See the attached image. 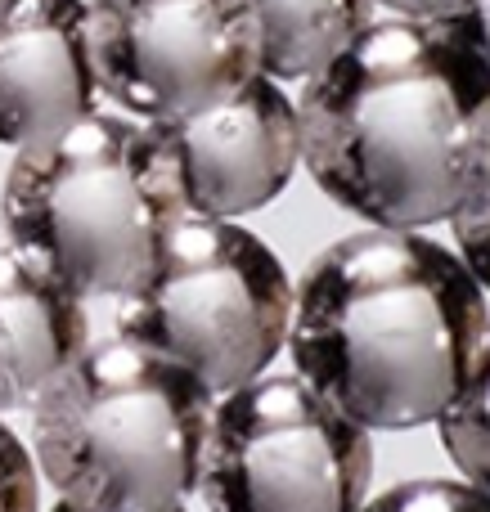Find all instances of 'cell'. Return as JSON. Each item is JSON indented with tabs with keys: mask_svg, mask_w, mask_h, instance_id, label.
Listing matches in <instances>:
<instances>
[{
	"mask_svg": "<svg viewBox=\"0 0 490 512\" xmlns=\"http://www.w3.org/2000/svg\"><path fill=\"white\" fill-rule=\"evenodd\" d=\"M315 185L374 230L450 221L490 171V81L441 23L378 18L297 99Z\"/></svg>",
	"mask_w": 490,
	"mask_h": 512,
	"instance_id": "cell-1",
	"label": "cell"
},
{
	"mask_svg": "<svg viewBox=\"0 0 490 512\" xmlns=\"http://www.w3.org/2000/svg\"><path fill=\"white\" fill-rule=\"evenodd\" d=\"M490 306L459 252L419 230H360L293 288L297 378L365 432L437 423L468 382Z\"/></svg>",
	"mask_w": 490,
	"mask_h": 512,
	"instance_id": "cell-2",
	"label": "cell"
},
{
	"mask_svg": "<svg viewBox=\"0 0 490 512\" xmlns=\"http://www.w3.org/2000/svg\"><path fill=\"white\" fill-rule=\"evenodd\" d=\"M216 396L122 337L86 346L32 405V454L59 499L90 512L185 508L203 477Z\"/></svg>",
	"mask_w": 490,
	"mask_h": 512,
	"instance_id": "cell-3",
	"label": "cell"
},
{
	"mask_svg": "<svg viewBox=\"0 0 490 512\" xmlns=\"http://www.w3.org/2000/svg\"><path fill=\"white\" fill-rule=\"evenodd\" d=\"M5 230L81 301L135 292L185 203L149 126L95 113L18 149L5 180Z\"/></svg>",
	"mask_w": 490,
	"mask_h": 512,
	"instance_id": "cell-4",
	"label": "cell"
},
{
	"mask_svg": "<svg viewBox=\"0 0 490 512\" xmlns=\"http://www.w3.org/2000/svg\"><path fill=\"white\" fill-rule=\"evenodd\" d=\"M293 279L243 225L180 216L153 270L117 306V337L194 373L212 396L266 378L288 346Z\"/></svg>",
	"mask_w": 490,
	"mask_h": 512,
	"instance_id": "cell-5",
	"label": "cell"
},
{
	"mask_svg": "<svg viewBox=\"0 0 490 512\" xmlns=\"http://www.w3.org/2000/svg\"><path fill=\"white\" fill-rule=\"evenodd\" d=\"M369 477L365 427L275 373L216 400L198 490L212 512H360Z\"/></svg>",
	"mask_w": 490,
	"mask_h": 512,
	"instance_id": "cell-6",
	"label": "cell"
},
{
	"mask_svg": "<svg viewBox=\"0 0 490 512\" xmlns=\"http://www.w3.org/2000/svg\"><path fill=\"white\" fill-rule=\"evenodd\" d=\"M86 36L99 90L144 122L194 113L261 72L243 0H90Z\"/></svg>",
	"mask_w": 490,
	"mask_h": 512,
	"instance_id": "cell-7",
	"label": "cell"
},
{
	"mask_svg": "<svg viewBox=\"0 0 490 512\" xmlns=\"http://www.w3.org/2000/svg\"><path fill=\"white\" fill-rule=\"evenodd\" d=\"M144 126L176 180L185 216L234 221L261 212L284 194L302 162L297 104L261 72L225 99Z\"/></svg>",
	"mask_w": 490,
	"mask_h": 512,
	"instance_id": "cell-8",
	"label": "cell"
},
{
	"mask_svg": "<svg viewBox=\"0 0 490 512\" xmlns=\"http://www.w3.org/2000/svg\"><path fill=\"white\" fill-rule=\"evenodd\" d=\"M99 113L81 0H18L0 18V144L32 149Z\"/></svg>",
	"mask_w": 490,
	"mask_h": 512,
	"instance_id": "cell-9",
	"label": "cell"
},
{
	"mask_svg": "<svg viewBox=\"0 0 490 512\" xmlns=\"http://www.w3.org/2000/svg\"><path fill=\"white\" fill-rule=\"evenodd\" d=\"M86 346V301L36 256L0 248V414L32 409Z\"/></svg>",
	"mask_w": 490,
	"mask_h": 512,
	"instance_id": "cell-10",
	"label": "cell"
},
{
	"mask_svg": "<svg viewBox=\"0 0 490 512\" xmlns=\"http://www.w3.org/2000/svg\"><path fill=\"white\" fill-rule=\"evenodd\" d=\"M261 41V77L306 81L369 23V0H243Z\"/></svg>",
	"mask_w": 490,
	"mask_h": 512,
	"instance_id": "cell-11",
	"label": "cell"
},
{
	"mask_svg": "<svg viewBox=\"0 0 490 512\" xmlns=\"http://www.w3.org/2000/svg\"><path fill=\"white\" fill-rule=\"evenodd\" d=\"M437 432L459 477L490 495V328L473 369H468V382L446 405V414L437 418Z\"/></svg>",
	"mask_w": 490,
	"mask_h": 512,
	"instance_id": "cell-12",
	"label": "cell"
},
{
	"mask_svg": "<svg viewBox=\"0 0 490 512\" xmlns=\"http://www.w3.org/2000/svg\"><path fill=\"white\" fill-rule=\"evenodd\" d=\"M360 512H490V495L459 477H419L365 499Z\"/></svg>",
	"mask_w": 490,
	"mask_h": 512,
	"instance_id": "cell-13",
	"label": "cell"
},
{
	"mask_svg": "<svg viewBox=\"0 0 490 512\" xmlns=\"http://www.w3.org/2000/svg\"><path fill=\"white\" fill-rule=\"evenodd\" d=\"M450 230H455L459 243V261L482 283V292H490V171L482 185L464 198V207L450 216Z\"/></svg>",
	"mask_w": 490,
	"mask_h": 512,
	"instance_id": "cell-14",
	"label": "cell"
},
{
	"mask_svg": "<svg viewBox=\"0 0 490 512\" xmlns=\"http://www.w3.org/2000/svg\"><path fill=\"white\" fill-rule=\"evenodd\" d=\"M41 508V481L36 459L5 423H0V512H36Z\"/></svg>",
	"mask_w": 490,
	"mask_h": 512,
	"instance_id": "cell-15",
	"label": "cell"
},
{
	"mask_svg": "<svg viewBox=\"0 0 490 512\" xmlns=\"http://www.w3.org/2000/svg\"><path fill=\"white\" fill-rule=\"evenodd\" d=\"M437 23L446 27L450 41H455L490 81V0H459L446 18H437Z\"/></svg>",
	"mask_w": 490,
	"mask_h": 512,
	"instance_id": "cell-16",
	"label": "cell"
},
{
	"mask_svg": "<svg viewBox=\"0 0 490 512\" xmlns=\"http://www.w3.org/2000/svg\"><path fill=\"white\" fill-rule=\"evenodd\" d=\"M369 5H387L392 18H423V23H437L446 18L459 0H369Z\"/></svg>",
	"mask_w": 490,
	"mask_h": 512,
	"instance_id": "cell-17",
	"label": "cell"
},
{
	"mask_svg": "<svg viewBox=\"0 0 490 512\" xmlns=\"http://www.w3.org/2000/svg\"><path fill=\"white\" fill-rule=\"evenodd\" d=\"M50 512H90V508H77V504H68V499H59ZM162 512H185V508H162Z\"/></svg>",
	"mask_w": 490,
	"mask_h": 512,
	"instance_id": "cell-18",
	"label": "cell"
},
{
	"mask_svg": "<svg viewBox=\"0 0 490 512\" xmlns=\"http://www.w3.org/2000/svg\"><path fill=\"white\" fill-rule=\"evenodd\" d=\"M14 5H18V0H0V18H5L9 9H14Z\"/></svg>",
	"mask_w": 490,
	"mask_h": 512,
	"instance_id": "cell-19",
	"label": "cell"
}]
</instances>
